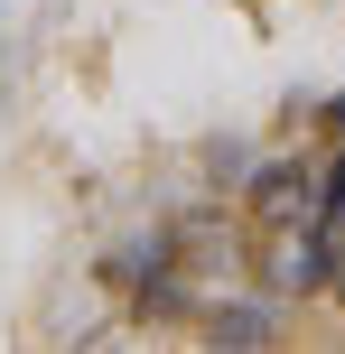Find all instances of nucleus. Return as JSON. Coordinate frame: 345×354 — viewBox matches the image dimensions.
<instances>
[{"instance_id":"obj_1","label":"nucleus","mask_w":345,"mask_h":354,"mask_svg":"<svg viewBox=\"0 0 345 354\" xmlns=\"http://www.w3.org/2000/svg\"><path fill=\"white\" fill-rule=\"evenodd\" d=\"M261 280H271L280 299H308V289H327V280H336V252L317 243V233L280 224V243H271V261H261Z\"/></svg>"},{"instance_id":"obj_2","label":"nucleus","mask_w":345,"mask_h":354,"mask_svg":"<svg viewBox=\"0 0 345 354\" xmlns=\"http://www.w3.org/2000/svg\"><path fill=\"white\" fill-rule=\"evenodd\" d=\"M205 345H224V354H261V345H271V308H252V299H215V308H205Z\"/></svg>"},{"instance_id":"obj_3","label":"nucleus","mask_w":345,"mask_h":354,"mask_svg":"<svg viewBox=\"0 0 345 354\" xmlns=\"http://www.w3.org/2000/svg\"><path fill=\"white\" fill-rule=\"evenodd\" d=\"M252 205H261V224H299V214H317V177L308 168H261Z\"/></svg>"},{"instance_id":"obj_4","label":"nucleus","mask_w":345,"mask_h":354,"mask_svg":"<svg viewBox=\"0 0 345 354\" xmlns=\"http://www.w3.org/2000/svg\"><path fill=\"white\" fill-rule=\"evenodd\" d=\"M327 214H336V224H345V168H336V187H327Z\"/></svg>"},{"instance_id":"obj_5","label":"nucleus","mask_w":345,"mask_h":354,"mask_svg":"<svg viewBox=\"0 0 345 354\" xmlns=\"http://www.w3.org/2000/svg\"><path fill=\"white\" fill-rule=\"evenodd\" d=\"M327 131H345V103H327Z\"/></svg>"},{"instance_id":"obj_6","label":"nucleus","mask_w":345,"mask_h":354,"mask_svg":"<svg viewBox=\"0 0 345 354\" xmlns=\"http://www.w3.org/2000/svg\"><path fill=\"white\" fill-rule=\"evenodd\" d=\"M336 289H345V261H336Z\"/></svg>"}]
</instances>
